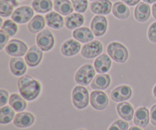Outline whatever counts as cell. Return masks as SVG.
I'll return each instance as SVG.
<instances>
[{
	"mask_svg": "<svg viewBox=\"0 0 156 130\" xmlns=\"http://www.w3.org/2000/svg\"><path fill=\"white\" fill-rule=\"evenodd\" d=\"M78 130H85V129H78Z\"/></svg>",
	"mask_w": 156,
	"mask_h": 130,
	"instance_id": "cell-45",
	"label": "cell"
},
{
	"mask_svg": "<svg viewBox=\"0 0 156 130\" xmlns=\"http://www.w3.org/2000/svg\"><path fill=\"white\" fill-rule=\"evenodd\" d=\"M111 79L109 75L101 74L95 76L94 80L91 82V88L94 90H105L111 85Z\"/></svg>",
	"mask_w": 156,
	"mask_h": 130,
	"instance_id": "cell-22",
	"label": "cell"
},
{
	"mask_svg": "<svg viewBox=\"0 0 156 130\" xmlns=\"http://www.w3.org/2000/svg\"><path fill=\"white\" fill-rule=\"evenodd\" d=\"M129 124L127 122L122 120H117L111 124L108 130H128Z\"/></svg>",
	"mask_w": 156,
	"mask_h": 130,
	"instance_id": "cell-34",
	"label": "cell"
},
{
	"mask_svg": "<svg viewBox=\"0 0 156 130\" xmlns=\"http://www.w3.org/2000/svg\"><path fill=\"white\" fill-rule=\"evenodd\" d=\"M91 29L88 27H79L73 31V37L81 43H88L94 38V34Z\"/></svg>",
	"mask_w": 156,
	"mask_h": 130,
	"instance_id": "cell-23",
	"label": "cell"
},
{
	"mask_svg": "<svg viewBox=\"0 0 156 130\" xmlns=\"http://www.w3.org/2000/svg\"><path fill=\"white\" fill-rule=\"evenodd\" d=\"M5 1L10 2L13 6H18V5L19 4L20 2L22 1V0H5Z\"/></svg>",
	"mask_w": 156,
	"mask_h": 130,
	"instance_id": "cell-40",
	"label": "cell"
},
{
	"mask_svg": "<svg viewBox=\"0 0 156 130\" xmlns=\"http://www.w3.org/2000/svg\"><path fill=\"white\" fill-rule=\"evenodd\" d=\"M112 2L110 0H96L91 4L90 9L96 15H108L112 10Z\"/></svg>",
	"mask_w": 156,
	"mask_h": 130,
	"instance_id": "cell-12",
	"label": "cell"
},
{
	"mask_svg": "<svg viewBox=\"0 0 156 130\" xmlns=\"http://www.w3.org/2000/svg\"><path fill=\"white\" fill-rule=\"evenodd\" d=\"M149 123V111L145 107L138 108L134 114V123L141 128H145Z\"/></svg>",
	"mask_w": 156,
	"mask_h": 130,
	"instance_id": "cell-17",
	"label": "cell"
},
{
	"mask_svg": "<svg viewBox=\"0 0 156 130\" xmlns=\"http://www.w3.org/2000/svg\"><path fill=\"white\" fill-rule=\"evenodd\" d=\"M119 116L126 121L133 120L134 116V109L132 105L128 102H121L117 107Z\"/></svg>",
	"mask_w": 156,
	"mask_h": 130,
	"instance_id": "cell-24",
	"label": "cell"
},
{
	"mask_svg": "<svg viewBox=\"0 0 156 130\" xmlns=\"http://www.w3.org/2000/svg\"><path fill=\"white\" fill-rule=\"evenodd\" d=\"M107 51L110 57L119 63H123L129 58L127 49L120 43L112 42L109 44L107 47Z\"/></svg>",
	"mask_w": 156,
	"mask_h": 130,
	"instance_id": "cell-2",
	"label": "cell"
},
{
	"mask_svg": "<svg viewBox=\"0 0 156 130\" xmlns=\"http://www.w3.org/2000/svg\"><path fill=\"white\" fill-rule=\"evenodd\" d=\"M132 89L128 85H120L114 88L111 94V97L114 102H123L129 100L132 96Z\"/></svg>",
	"mask_w": 156,
	"mask_h": 130,
	"instance_id": "cell-11",
	"label": "cell"
},
{
	"mask_svg": "<svg viewBox=\"0 0 156 130\" xmlns=\"http://www.w3.org/2000/svg\"><path fill=\"white\" fill-rule=\"evenodd\" d=\"M143 2L146 3H149V4H152V3L156 2V0H143Z\"/></svg>",
	"mask_w": 156,
	"mask_h": 130,
	"instance_id": "cell-42",
	"label": "cell"
},
{
	"mask_svg": "<svg viewBox=\"0 0 156 130\" xmlns=\"http://www.w3.org/2000/svg\"><path fill=\"white\" fill-rule=\"evenodd\" d=\"M18 88L21 95L25 100L30 101L38 97L41 90L40 82L30 76L20 78L18 82Z\"/></svg>",
	"mask_w": 156,
	"mask_h": 130,
	"instance_id": "cell-1",
	"label": "cell"
},
{
	"mask_svg": "<svg viewBox=\"0 0 156 130\" xmlns=\"http://www.w3.org/2000/svg\"><path fill=\"white\" fill-rule=\"evenodd\" d=\"M37 44L43 51H49L54 45L55 40L53 33L47 29L43 30L37 34L36 38Z\"/></svg>",
	"mask_w": 156,
	"mask_h": 130,
	"instance_id": "cell-5",
	"label": "cell"
},
{
	"mask_svg": "<svg viewBox=\"0 0 156 130\" xmlns=\"http://www.w3.org/2000/svg\"><path fill=\"white\" fill-rule=\"evenodd\" d=\"M148 38L152 43H156V21L153 22L148 30Z\"/></svg>",
	"mask_w": 156,
	"mask_h": 130,
	"instance_id": "cell-35",
	"label": "cell"
},
{
	"mask_svg": "<svg viewBox=\"0 0 156 130\" xmlns=\"http://www.w3.org/2000/svg\"><path fill=\"white\" fill-rule=\"evenodd\" d=\"M73 8L78 13H84L88 9V0H71Z\"/></svg>",
	"mask_w": 156,
	"mask_h": 130,
	"instance_id": "cell-33",
	"label": "cell"
},
{
	"mask_svg": "<svg viewBox=\"0 0 156 130\" xmlns=\"http://www.w3.org/2000/svg\"><path fill=\"white\" fill-rule=\"evenodd\" d=\"M54 9L58 13L62 15H69L73 13V6L69 0H55Z\"/></svg>",
	"mask_w": 156,
	"mask_h": 130,
	"instance_id": "cell-26",
	"label": "cell"
},
{
	"mask_svg": "<svg viewBox=\"0 0 156 130\" xmlns=\"http://www.w3.org/2000/svg\"><path fill=\"white\" fill-rule=\"evenodd\" d=\"M128 130H143L142 129H140V128H139V127H137V126H132V127H130L129 128V129Z\"/></svg>",
	"mask_w": 156,
	"mask_h": 130,
	"instance_id": "cell-43",
	"label": "cell"
},
{
	"mask_svg": "<svg viewBox=\"0 0 156 130\" xmlns=\"http://www.w3.org/2000/svg\"><path fill=\"white\" fill-rule=\"evenodd\" d=\"M152 15H153L154 18L156 19V2H155L152 5Z\"/></svg>",
	"mask_w": 156,
	"mask_h": 130,
	"instance_id": "cell-41",
	"label": "cell"
},
{
	"mask_svg": "<svg viewBox=\"0 0 156 130\" xmlns=\"http://www.w3.org/2000/svg\"><path fill=\"white\" fill-rule=\"evenodd\" d=\"M140 0H122V2H123V3H125V4H126L127 5H129V6H133L135 5L138 4L139 2H140Z\"/></svg>",
	"mask_w": 156,
	"mask_h": 130,
	"instance_id": "cell-39",
	"label": "cell"
},
{
	"mask_svg": "<svg viewBox=\"0 0 156 130\" xmlns=\"http://www.w3.org/2000/svg\"><path fill=\"white\" fill-rule=\"evenodd\" d=\"M111 63L112 62L110 56L104 53L94 60V66L98 73H106L111 69Z\"/></svg>",
	"mask_w": 156,
	"mask_h": 130,
	"instance_id": "cell-18",
	"label": "cell"
},
{
	"mask_svg": "<svg viewBox=\"0 0 156 130\" xmlns=\"http://www.w3.org/2000/svg\"><path fill=\"white\" fill-rule=\"evenodd\" d=\"M35 121L34 116L28 112H21L16 114L14 119V124L18 128H27L32 126Z\"/></svg>",
	"mask_w": 156,
	"mask_h": 130,
	"instance_id": "cell-14",
	"label": "cell"
},
{
	"mask_svg": "<svg viewBox=\"0 0 156 130\" xmlns=\"http://www.w3.org/2000/svg\"><path fill=\"white\" fill-rule=\"evenodd\" d=\"M90 101L91 106L98 111L105 110L109 104V100L107 94L103 91H98V90L91 92L90 96Z\"/></svg>",
	"mask_w": 156,
	"mask_h": 130,
	"instance_id": "cell-9",
	"label": "cell"
},
{
	"mask_svg": "<svg viewBox=\"0 0 156 130\" xmlns=\"http://www.w3.org/2000/svg\"><path fill=\"white\" fill-rule=\"evenodd\" d=\"M13 5L9 2L1 0L0 1V15L2 17H9L12 15Z\"/></svg>",
	"mask_w": 156,
	"mask_h": 130,
	"instance_id": "cell-32",
	"label": "cell"
},
{
	"mask_svg": "<svg viewBox=\"0 0 156 130\" xmlns=\"http://www.w3.org/2000/svg\"><path fill=\"white\" fill-rule=\"evenodd\" d=\"M95 76V71L94 67L90 64H85L82 65L76 73L75 80L79 85H89Z\"/></svg>",
	"mask_w": 156,
	"mask_h": 130,
	"instance_id": "cell-4",
	"label": "cell"
},
{
	"mask_svg": "<svg viewBox=\"0 0 156 130\" xmlns=\"http://www.w3.org/2000/svg\"><path fill=\"white\" fill-rule=\"evenodd\" d=\"M45 21L42 15H37L34 17L27 24V29L30 33H36L41 31L45 27Z\"/></svg>",
	"mask_w": 156,
	"mask_h": 130,
	"instance_id": "cell-27",
	"label": "cell"
},
{
	"mask_svg": "<svg viewBox=\"0 0 156 130\" xmlns=\"http://www.w3.org/2000/svg\"><path fill=\"white\" fill-rule=\"evenodd\" d=\"M9 99V92L4 89L0 90V106L4 107L8 102Z\"/></svg>",
	"mask_w": 156,
	"mask_h": 130,
	"instance_id": "cell-37",
	"label": "cell"
},
{
	"mask_svg": "<svg viewBox=\"0 0 156 130\" xmlns=\"http://www.w3.org/2000/svg\"><path fill=\"white\" fill-rule=\"evenodd\" d=\"M90 1H94V0H90Z\"/></svg>",
	"mask_w": 156,
	"mask_h": 130,
	"instance_id": "cell-46",
	"label": "cell"
},
{
	"mask_svg": "<svg viewBox=\"0 0 156 130\" xmlns=\"http://www.w3.org/2000/svg\"><path fill=\"white\" fill-rule=\"evenodd\" d=\"M80 50V43L76 41V40L69 39L62 44L60 51L64 56H73L77 54Z\"/></svg>",
	"mask_w": 156,
	"mask_h": 130,
	"instance_id": "cell-15",
	"label": "cell"
},
{
	"mask_svg": "<svg viewBox=\"0 0 156 130\" xmlns=\"http://www.w3.org/2000/svg\"><path fill=\"white\" fill-rule=\"evenodd\" d=\"M5 52L10 56H21L27 52V47L25 43L20 40H12L6 45Z\"/></svg>",
	"mask_w": 156,
	"mask_h": 130,
	"instance_id": "cell-8",
	"label": "cell"
},
{
	"mask_svg": "<svg viewBox=\"0 0 156 130\" xmlns=\"http://www.w3.org/2000/svg\"><path fill=\"white\" fill-rule=\"evenodd\" d=\"M32 8L38 13H47L53 9V2L51 0H34Z\"/></svg>",
	"mask_w": 156,
	"mask_h": 130,
	"instance_id": "cell-29",
	"label": "cell"
},
{
	"mask_svg": "<svg viewBox=\"0 0 156 130\" xmlns=\"http://www.w3.org/2000/svg\"><path fill=\"white\" fill-rule=\"evenodd\" d=\"M43 58V52L37 46H33L27 50L25 56V62L30 67H36Z\"/></svg>",
	"mask_w": 156,
	"mask_h": 130,
	"instance_id": "cell-13",
	"label": "cell"
},
{
	"mask_svg": "<svg viewBox=\"0 0 156 130\" xmlns=\"http://www.w3.org/2000/svg\"><path fill=\"white\" fill-rule=\"evenodd\" d=\"M34 16V10L30 6H21L14 11L12 15V19L18 24H25L30 21Z\"/></svg>",
	"mask_w": 156,
	"mask_h": 130,
	"instance_id": "cell-6",
	"label": "cell"
},
{
	"mask_svg": "<svg viewBox=\"0 0 156 130\" xmlns=\"http://www.w3.org/2000/svg\"><path fill=\"white\" fill-rule=\"evenodd\" d=\"M10 69L15 76H21L27 71V65L22 58L14 57L10 60Z\"/></svg>",
	"mask_w": 156,
	"mask_h": 130,
	"instance_id": "cell-20",
	"label": "cell"
},
{
	"mask_svg": "<svg viewBox=\"0 0 156 130\" xmlns=\"http://www.w3.org/2000/svg\"><path fill=\"white\" fill-rule=\"evenodd\" d=\"M103 50V45L99 40H92L85 44L81 50V54L86 59H92L99 56Z\"/></svg>",
	"mask_w": 156,
	"mask_h": 130,
	"instance_id": "cell-7",
	"label": "cell"
},
{
	"mask_svg": "<svg viewBox=\"0 0 156 130\" xmlns=\"http://www.w3.org/2000/svg\"><path fill=\"white\" fill-rule=\"evenodd\" d=\"M1 29L4 30L9 37H13L18 31V25L13 20H6L2 24Z\"/></svg>",
	"mask_w": 156,
	"mask_h": 130,
	"instance_id": "cell-31",
	"label": "cell"
},
{
	"mask_svg": "<svg viewBox=\"0 0 156 130\" xmlns=\"http://www.w3.org/2000/svg\"><path fill=\"white\" fill-rule=\"evenodd\" d=\"M108 28V21L103 15H96L91 22V29L97 37L103 36Z\"/></svg>",
	"mask_w": 156,
	"mask_h": 130,
	"instance_id": "cell-10",
	"label": "cell"
},
{
	"mask_svg": "<svg viewBox=\"0 0 156 130\" xmlns=\"http://www.w3.org/2000/svg\"><path fill=\"white\" fill-rule=\"evenodd\" d=\"M9 36L1 29L0 30V50H2L5 46L6 45V43L9 40Z\"/></svg>",
	"mask_w": 156,
	"mask_h": 130,
	"instance_id": "cell-36",
	"label": "cell"
},
{
	"mask_svg": "<svg viewBox=\"0 0 156 130\" xmlns=\"http://www.w3.org/2000/svg\"><path fill=\"white\" fill-rule=\"evenodd\" d=\"M85 18L79 13H72L67 15L65 18L66 27L69 30H74L83 24Z\"/></svg>",
	"mask_w": 156,
	"mask_h": 130,
	"instance_id": "cell-19",
	"label": "cell"
},
{
	"mask_svg": "<svg viewBox=\"0 0 156 130\" xmlns=\"http://www.w3.org/2000/svg\"><path fill=\"white\" fill-rule=\"evenodd\" d=\"M45 20L49 27L56 30H59L63 27L65 19H63L59 14L55 12H51L46 15Z\"/></svg>",
	"mask_w": 156,
	"mask_h": 130,
	"instance_id": "cell-21",
	"label": "cell"
},
{
	"mask_svg": "<svg viewBox=\"0 0 156 130\" xmlns=\"http://www.w3.org/2000/svg\"><path fill=\"white\" fill-rule=\"evenodd\" d=\"M151 15V8L146 2H140L137 5L134 11V16L139 22L148 21Z\"/></svg>",
	"mask_w": 156,
	"mask_h": 130,
	"instance_id": "cell-16",
	"label": "cell"
},
{
	"mask_svg": "<svg viewBox=\"0 0 156 130\" xmlns=\"http://www.w3.org/2000/svg\"><path fill=\"white\" fill-rule=\"evenodd\" d=\"M9 104L17 112L24 111L27 107V103L24 98L18 94H12L9 97Z\"/></svg>",
	"mask_w": 156,
	"mask_h": 130,
	"instance_id": "cell-28",
	"label": "cell"
},
{
	"mask_svg": "<svg viewBox=\"0 0 156 130\" xmlns=\"http://www.w3.org/2000/svg\"><path fill=\"white\" fill-rule=\"evenodd\" d=\"M151 123L153 126H156V104L153 105L150 111Z\"/></svg>",
	"mask_w": 156,
	"mask_h": 130,
	"instance_id": "cell-38",
	"label": "cell"
},
{
	"mask_svg": "<svg viewBox=\"0 0 156 130\" xmlns=\"http://www.w3.org/2000/svg\"><path fill=\"white\" fill-rule=\"evenodd\" d=\"M153 94H154V96L156 97V85L154 87V89H153Z\"/></svg>",
	"mask_w": 156,
	"mask_h": 130,
	"instance_id": "cell-44",
	"label": "cell"
},
{
	"mask_svg": "<svg viewBox=\"0 0 156 130\" xmlns=\"http://www.w3.org/2000/svg\"><path fill=\"white\" fill-rule=\"evenodd\" d=\"M112 12L116 18L121 20L126 19L130 15L129 8L122 2H117L114 3L112 8Z\"/></svg>",
	"mask_w": 156,
	"mask_h": 130,
	"instance_id": "cell-25",
	"label": "cell"
},
{
	"mask_svg": "<svg viewBox=\"0 0 156 130\" xmlns=\"http://www.w3.org/2000/svg\"><path fill=\"white\" fill-rule=\"evenodd\" d=\"M72 99L73 104L77 109L82 110L87 107L89 103V94L88 90L81 85L75 87L72 94Z\"/></svg>",
	"mask_w": 156,
	"mask_h": 130,
	"instance_id": "cell-3",
	"label": "cell"
},
{
	"mask_svg": "<svg viewBox=\"0 0 156 130\" xmlns=\"http://www.w3.org/2000/svg\"><path fill=\"white\" fill-rule=\"evenodd\" d=\"M15 110L11 106L2 107L0 109V123L2 124H8L11 123L15 115Z\"/></svg>",
	"mask_w": 156,
	"mask_h": 130,
	"instance_id": "cell-30",
	"label": "cell"
}]
</instances>
